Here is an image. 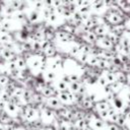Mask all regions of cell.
I'll return each instance as SVG.
<instances>
[{"instance_id": "obj_3", "label": "cell", "mask_w": 130, "mask_h": 130, "mask_svg": "<svg viewBox=\"0 0 130 130\" xmlns=\"http://www.w3.org/2000/svg\"><path fill=\"white\" fill-rule=\"evenodd\" d=\"M98 108H99L100 110H103V111H104V110H107V109H108V105L103 103V104H100V105L98 106Z\"/></svg>"}, {"instance_id": "obj_1", "label": "cell", "mask_w": 130, "mask_h": 130, "mask_svg": "<svg viewBox=\"0 0 130 130\" xmlns=\"http://www.w3.org/2000/svg\"><path fill=\"white\" fill-rule=\"evenodd\" d=\"M109 19H110V21L112 23H119L122 20V17L119 14L114 13V14H111V17H109Z\"/></svg>"}, {"instance_id": "obj_2", "label": "cell", "mask_w": 130, "mask_h": 130, "mask_svg": "<svg viewBox=\"0 0 130 130\" xmlns=\"http://www.w3.org/2000/svg\"><path fill=\"white\" fill-rule=\"evenodd\" d=\"M115 107L118 109H121V108H123V103L120 100H115Z\"/></svg>"}, {"instance_id": "obj_4", "label": "cell", "mask_w": 130, "mask_h": 130, "mask_svg": "<svg viewBox=\"0 0 130 130\" xmlns=\"http://www.w3.org/2000/svg\"><path fill=\"white\" fill-rule=\"evenodd\" d=\"M109 130H118V127H116V126H114V125H111V126L109 127Z\"/></svg>"}]
</instances>
